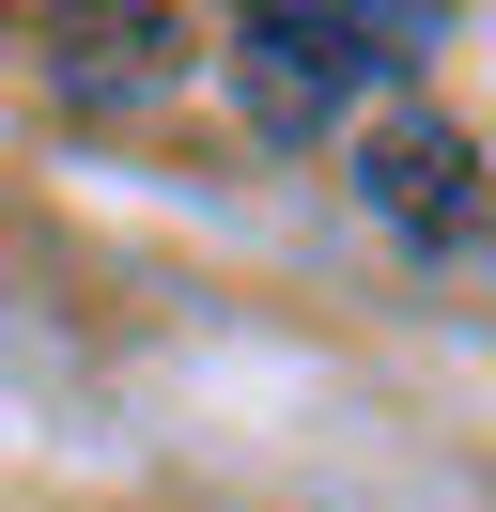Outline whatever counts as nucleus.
Wrapping results in <instances>:
<instances>
[{
  "instance_id": "nucleus-1",
  "label": "nucleus",
  "mask_w": 496,
  "mask_h": 512,
  "mask_svg": "<svg viewBox=\"0 0 496 512\" xmlns=\"http://www.w3.org/2000/svg\"><path fill=\"white\" fill-rule=\"evenodd\" d=\"M450 32H465V0H233V94H248V125L326 140L357 94L419 78Z\"/></svg>"
},
{
  "instance_id": "nucleus-2",
  "label": "nucleus",
  "mask_w": 496,
  "mask_h": 512,
  "mask_svg": "<svg viewBox=\"0 0 496 512\" xmlns=\"http://www.w3.org/2000/svg\"><path fill=\"white\" fill-rule=\"evenodd\" d=\"M357 187H372V218H403V233L434 249V233L481 218V140L434 125V109H403V125H372V140H357Z\"/></svg>"
}]
</instances>
